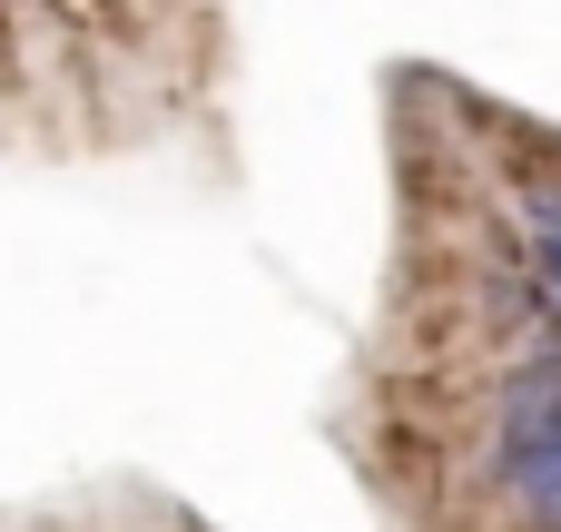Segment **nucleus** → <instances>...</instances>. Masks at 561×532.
I'll list each match as a JSON object with an SVG mask.
<instances>
[{"mask_svg": "<svg viewBox=\"0 0 561 532\" xmlns=\"http://www.w3.org/2000/svg\"><path fill=\"white\" fill-rule=\"evenodd\" d=\"M493 464L513 484V503L542 532H561V355L503 375V405H493Z\"/></svg>", "mask_w": 561, "mask_h": 532, "instance_id": "1", "label": "nucleus"}, {"mask_svg": "<svg viewBox=\"0 0 561 532\" xmlns=\"http://www.w3.org/2000/svg\"><path fill=\"white\" fill-rule=\"evenodd\" d=\"M533 267H542V296L561 306V197L552 188L533 197Z\"/></svg>", "mask_w": 561, "mask_h": 532, "instance_id": "2", "label": "nucleus"}]
</instances>
